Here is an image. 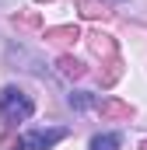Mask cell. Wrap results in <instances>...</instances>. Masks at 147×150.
<instances>
[{"label":"cell","mask_w":147,"mask_h":150,"mask_svg":"<svg viewBox=\"0 0 147 150\" xmlns=\"http://www.w3.org/2000/svg\"><path fill=\"white\" fill-rule=\"evenodd\" d=\"M32 112H35V105H32V98L25 91L4 87V94H0V122L4 126H18V122H25Z\"/></svg>","instance_id":"1"},{"label":"cell","mask_w":147,"mask_h":150,"mask_svg":"<svg viewBox=\"0 0 147 150\" xmlns=\"http://www.w3.org/2000/svg\"><path fill=\"white\" fill-rule=\"evenodd\" d=\"M63 136H67V129H32V133L18 136L11 147L14 150H49V147H56Z\"/></svg>","instance_id":"2"},{"label":"cell","mask_w":147,"mask_h":150,"mask_svg":"<svg viewBox=\"0 0 147 150\" xmlns=\"http://www.w3.org/2000/svg\"><path fill=\"white\" fill-rule=\"evenodd\" d=\"M119 143H123V136H119V133H102V136H95V140H91V150H116Z\"/></svg>","instance_id":"3"},{"label":"cell","mask_w":147,"mask_h":150,"mask_svg":"<svg viewBox=\"0 0 147 150\" xmlns=\"http://www.w3.org/2000/svg\"><path fill=\"white\" fill-rule=\"evenodd\" d=\"M60 67H63V74H67V77H81V74H84V67L74 63V59H60Z\"/></svg>","instance_id":"4"},{"label":"cell","mask_w":147,"mask_h":150,"mask_svg":"<svg viewBox=\"0 0 147 150\" xmlns=\"http://www.w3.org/2000/svg\"><path fill=\"white\" fill-rule=\"evenodd\" d=\"M11 4H18V0H0V7H11Z\"/></svg>","instance_id":"5"}]
</instances>
